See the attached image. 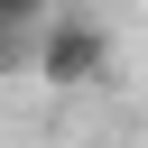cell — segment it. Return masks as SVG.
<instances>
[{"mask_svg":"<svg viewBox=\"0 0 148 148\" xmlns=\"http://www.w3.org/2000/svg\"><path fill=\"white\" fill-rule=\"evenodd\" d=\"M37 65H46V83H56V92H74V83H102V74H111V37H102L92 18H56Z\"/></svg>","mask_w":148,"mask_h":148,"instance_id":"obj_1","label":"cell"},{"mask_svg":"<svg viewBox=\"0 0 148 148\" xmlns=\"http://www.w3.org/2000/svg\"><path fill=\"white\" fill-rule=\"evenodd\" d=\"M37 9H46V0H0V18H9V28H18V18H37Z\"/></svg>","mask_w":148,"mask_h":148,"instance_id":"obj_2","label":"cell"},{"mask_svg":"<svg viewBox=\"0 0 148 148\" xmlns=\"http://www.w3.org/2000/svg\"><path fill=\"white\" fill-rule=\"evenodd\" d=\"M0 56H9V18H0Z\"/></svg>","mask_w":148,"mask_h":148,"instance_id":"obj_3","label":"cell"}]
</instances>
